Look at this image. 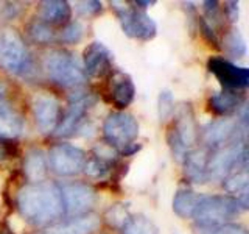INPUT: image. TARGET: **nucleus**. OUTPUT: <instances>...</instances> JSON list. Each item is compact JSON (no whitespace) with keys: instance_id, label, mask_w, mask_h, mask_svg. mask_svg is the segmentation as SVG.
Returning <instances> with one entry per match:
<instances>
[{"instance_id":"obj_1","label":"nucleus","mask_w":249,"mask_h":234,"mask_svg":"<svg viewBox=\"0 0 249 234\" xmlns=\"http://www.w3.org/2000/svg\"><path fill=\"white\" fill-rule=\"evenodd\" d=\"M18 209L27 222L47 225L64 214L59 186L50 181L28 183L18 192Z\"/></svg>"},{"instance_id":"obj_2","label":"nucleus","mask_w":249,"mask_h":234,"mask_svg":"<svg viewBox=\"0 0 249 234\" xmlns=\"http://www.w3.org/2000/svg\"><path fill=\"white\" fill-rule=\"evenodd\" d=\"M47 77L61 88H78L86 81L84 69L67 50H52L42 61Z\"/></svg>"},{"instance_id":"obj_3","label":"nucleus","mask_w":249,"mask_h":234,"mask_svg":"<svg viewBox=\"0 0 249 234\" xmlns=\"http://www.w3.org/2000/svg\"><path fill=\"white\" fill-rule=\"evenodd\" d=\"M241 211V205L231 195H201L192 218L198 226H216L238 215Z\"/></svg>"},{"instance_id":"obj_4","label":"nucleus","mask_w":249,"mask_h":234,"mask_svg":"<svg viewBox=\"0 0 249 234\" xmlns=\"http://www.w3.org/2000/svg\"><path fill=\"white\" fill-rule=\"evenodd\" d=\"M112 8L119 16L123 33L139 41H150L156 36V22L145 11L132 8L124 2H112Z\"/></svg>"},{"instance_id":"obj_5","label":"nucleus","mask_w":249,"mask_h":234,"mask_svg":"<svg viewBox=\"0 0 249 234\" xmlns=\"http://www.w3.org/2000/svg\"><path fill=\"white\" fill-rule=\"evenodd\" d=\"M28 66V52L22 38L10 28H0V69L20 74Z\"/></svg>"},{"instance_id":"obj_6","label":"nucleus","mask_w":249,"mask_h":234,"mask_svg":"<svg viewBox=\"0 0 249 234\" xmlns=\"http://www.w3.org/2000/svg\"><path fill=\"white\" fill-rule=\"evenodd\" d=\"M103 135L111 147L124 150L126 147L132 145V142L137 139L139 123L134 119V116L128 113H111L103 123Z\"/></svg>"},{"instance_id":"obj_7","label":"nucleus","mask_w":249,"mask_h":234,"mask_svg":"<svg viewBox=\"0 0 249 234\" xmlns=\"http://www.w3.org/2000/svg\"><path fill=\"white\" fill-rule=\"evenodd\" d=\"M86 153L80 147L72 144H56L50 148L47 162L50 169L59 176H73L84 169Z\"/></svg>"},{"instance_id":"obj_8","label":"nucleus","mask_w":249,"mask_h":234,"mask_svg":"<svg viewBox=\"0 0 249 234\" xmlns=\"http://www.w3.org/2000/svg\"><path fill=\"white\" fill-rule=\"evenodd\" d=\"M59 191L62 205H64V213L75 215L88 214V211L95 203V191H93L92 186L86 183H64L62 186H59Z\"/></svg>"},{"instance_id":"obj_9","label":"nucleus","mask_w":249,"mask_h":234,"mask_svg":"<svg viewBox=\"0 0 249 234\" xmlns=\"http://www.w3.org/2000/svg\"><path fill=\"white\" fill-rule=\"evenodd\" d=\"M207 67L218 78V81L223 84L224 89H245L249 84V70L246 67L233 64V62L221 57L210 58L207 62Z\"/></svg>"},{"instance_id":"obj_10","label":"nucleus","mask_w":249,"mask_h":234,"mask_svg":"<svg viewBox=\"0 0 249 234\" xmlns=\"http://www.w3.org/2000/svg\"><path fill=\"white\" fill-rule=\"evenodd\" d=\"M33 114L37 128L42 133H52L61 120L59 101L50 94H37L33 98Z\"/></svg>"},{"instance_id":"obj_11","label":"nucleus","mask_w":249,"mask_h":234,"mask_svg":"<svg viewBox=\"0 0 249 234\" xmlns=\"http://www.w3.org/2000/svg\"><path fill=\"white\" fill-rule=\"evenodd\" d=\"M240 125L231 119H220L207 123L202 128V140L207 150H218L238 137Z\"/></svg>"},{"instance_id":"obj_12","label":"nucleus","mask_w":249,"mask_h":234,"mask_svg":"<svg viewBox=\"0 0 249 234\" xmlns=\"http://www.w3.org/2000/svg\"><path fill=\"white\" fill-rule=\"evenodd\" d=\"M84 74L90 77H105L112 67V53L103 42H90L83 53Z\"/></svg>"},{"instance_id":"obj_13","label":"nucleus","mask_w":249,"mask_h":234,"mask_svg":"<svg viewBox=\"0 0 249 234\" xmlns=\"http://www.w3.org/2000/svg\"><path fill=\"white\" fill-rule=\"evenodd\" d=\"M90 105V98L89 96H84V94H78V96H73L72 101H70V106L66 111V114L61 117V120L56 127V136H70L73 135V131L76 130V127L80 125V122L83 120V117L86 114V111L89 109Z\"/></svg>"},{"instance_id":"obj_14","label":"nucleus","mask_w":249,"mask_h":234,"mask_svg":"<svg viewBox=\"0 0 249 234\" xmlns=\"http://www.w3.org/2000/svg\"><path fill=\"white\" fill-rule=\"evenodd\" d=\"M100 226V218L93 214H83L50 226L44 234H92Z\"/></svg>"},{"instance_id":"obj_15","label":"nucleus","mask_w":249,"mask_h":234,"mask_svg":"<svg viewBox=\"0 0 249 234\" xmlns=\"http://www.w3.org/2000/svg\"><path fill=\"white\" fill-rule=\"evenodd\" d=\"M109 94H111V101L120 109H124L132 103L136 96V88L131 77L123 72H115L109 83Z\"/></svg>"},{"instance_id":"obj_16","label":"nucleus","mask_w":249,"mask_h":234,"mask_svg":"<svg viewBox=\"0 0 249 234\" xmlns=\"http://www.w3.org/2000/svg\"><path fill=\"white\" fill-rule=\"evenodd\" d=\"M209 150L207 148H198L192 150L185 155L184 158V167H185V176L195 184H204L209 181L207 174V161H209Z\"/></svg>"},{"instance_id":"obj_17","label":"nucleus","mask_w":249,"mask_h":234,"mask_svg":"<svg viewBox=\"0 0 249 234\" xmlns=\"http://www.w3.org/2000/svg\"><path fill=\"white\" fill-rule=\"evenodd\" d=\"M243 97L237 91L224 89L209 97V108L218 116H229L240 109Z\"/></svg>"},{"instance_id":"obj_18","label":"nucleus","mask_w":249,"mask_h":234,"mask_svg":"<svg viewBox=\"0 0 249 234\" xmlns=\"http://www.w3.org/2000/svg\"><path fill=\"white\" fill-rule=\"evenodd\" d=\"M25 123L22 116L10 106H0V139L13 140L22 136Z\"/></svg>"},{"instance_id":"obj_19","label":"nucleus","mask_w":249,"mask_h":234,"mask_svg":"<svg viewBox=\"0 0 249 234\" xmlns=\"http://www.w3.org/2000/svg\"><path fill=\"white\" fill-rule=\"evenodd\" d=\"M178 137L182 140V144L189 148L195 140H196L198 131H196V123L193 119V113L190 105H182L178 111V120L173 127Z\"/></svg>"},{"instance_id":"obj_20","label":"nucleus","mask_w":249,"mask_h":234,"mask_svg":"<svg viewBox=\"0 0 249 234\" xmlns=\"http://www.w3.org/2000/svg\"><path fill=\"white\" fill-rule=\"evenodd\" d=\"M41 20L47 25H62V23H67L70 19V5L67 2H62V0H52V2H42L41 3Z\"/></svg>"},{"instance_id":"obj_21","label":"nucleus","mask_w":249,"mask_h":234,"mask_svg":"<svg viewBox=\"0 0 249 234\" xmlns=\"http://www.w3.org/2000/svg\"><path fill=\"white\" fill-rule=\"evenodd\" d=\"M224 189L231 194L232 198H235L241 208H248V172L246 169H240L235 174H229L224 178Z\"/></svg>"},{"instance_id":"obj_22","label":"nucleus","mask_w":249,"mask_h":234,"mask_svg":"<svg viewBox=\"0 0 249 234\" xmlns=\"http://www.w3.org/2000/svg\"><path fill=\"white\" fill-rule=\"evenodd\" d=\"M47 156L42 150H30L25 155V159H23V172H25L27 178L31 183L36 181H42V178L47 174Z\"/></svg>"},{"instance_id":"obj_23","label":"nucleus","mask_w":249,"mask_h":234,"mask_svg":"<svg viewBox=\"0 0 249 234\" xmlns=\"http://www.w3.org/2000/svg\"><path fill=\"white\" fill-rule=\"evenodd\" d=\"M201 195L190 189H179L173 197V211L181 218H192Z\"/></svg>"},{"instance_id":"obj_24","label":"nucleus","mask_w":249,"mask_h":234,"mask_svg":"<svg viewBox=\"0 0 249 234\" xmlns=\"http://www.w3.org/2000/svg\"><path fill=\"white\" fill-rule=\"evenodd\" d=\"M122 234H159V228L145 215H129L122 226Z\"/></svg>"},{"instance_id":"obj_25","label":"nucleus","mask_w":249,"mask_h":234,"mask_svg":"<svg viewBox=\"0 0 249 234\" xmlns=\"http://www.w3.org/2000/svg\"><path fill=\"white\" fill-rule=\"evenodd\" d=\"M223 44H224L226 52L233 58H243L246 55V41L243 35L240 33V30L237 28H231L228 33L224 35Z\"/></svg>"},{"instance_id":"obj_26","label":"nucleus","mask_w":249,"mask_h":234,"mask_svg":"<svg viewBox=\"0 0 249 234\" xmlns=\"http://www.w3.org/2000/svg\"><path fill=\"white\" fill-rule=\"evenodd\" d=\"M27 33L31 38V41L37 44H52L56 41V33L52 30L50 25H47L42 20H35L27 27Z\"/></svg>"},{"instance_id":"obj_27","label":"nucleus","mask_w":249,"mask_h":234,"mask_svg":"<svg viewBox=\"0 0 249 234\" xmlns=\"http://www.w3.org/2000/svg\"><path fill=\"white\" fill-rule=\"evenodd\" d=\"M195 233L196 234H248L245 226L238 223H223L216 226H198L195 225Z\"/></svg>"},{"instance_id":"obj_28","label":"nucleus","mask_w":249,"mask_h":234,"mask_svg":"<svg viewBox=\"0 0 249 234\" xmlns=\"http://www.w3.org/2000/svg\"><path fill=\"white\" fill-rule=\"evenodd\" d=\"M83 38V25L80 22H69L56 35V41L64 44H76Z\"/></svg>"},{"instance_id":"obj_29","label":"nucleus","mask_w":249,"mask_h":234,"mask_svg":"<svg viewBox=\"0 0 249 234\" xmlns=\"http://www.w3.org/2000/svg\"><path fill=\"white\" fill-rule=\"evenodd\" d=\"M159 117L160 120H167L175 114V98L170 91H162L159 96Z\"/></svg>"},{"instance_id":"obj_30","label":"nucleus","mask_w":249,"mask_h":234,"mask_svg":"<svg viewBox=\"0 0 249 234\" xmlns=\"http://www.w3.org/2000/svg\"><path fill=\"white\" fill-rule=\"evenodd\" d=\"M128 217H129L128 209L123 205H115L106 213V218L109 222L114 225H120V226H123V223L128 220Z\"/></svg>"},{"instance_id":"obj_31","label":"nucleus","mask_w":249,"mask_h":234,"mask_svg":"<svg viewBox=\"0 0 249 234\" xmlns=\"http://www.w3.org/2000/svg\"><path fill=\"white\" fill-rule=\"evenodd\" d=\"M75 6H76V11L83 16H93V14L101 13V10H103L101 2H93V0H90V2H76Z\"/></svg>"},{"instance_id":"obj_32","label":"nucleus","mask_w":249,"mask_h":234,"mask_svg":"<svg viewBox=\"0 0 249 234\" xmlns=\"http://www.w3.org/2000/svg\"><path fill=\"white\" fill-rule=\"evenodd\" d=\"M201 33L210 44H213L215 47H220V45H218V39H216V36L213 33V28L210 27L204 19H201Z\"/></svg>"},{"instance_id":"obj_33","label":"nucleus","mask_w":249,"mask_h":234,"mask_svg":"<svg viewBox=\"0 0 249 234\" xmlns=\"http://www.w3.org/2000/svg\"><path fill=\"white\" fill-rule=\"evenodd\" d=\"M224 11H226V16H228V19L231 22H237L238 20V2H228L224 6Z\"/></svg>"},{"instance_id":"obj_34","label":"nucleus","mask_w":249,"mask_h":234,"mask_svg":"<svg viewBox=\"0 0 249 234\" xmlns=\"http://www.w3.org/2000/svg\"><path fill=\"white\" fill-rule=\"evenodd\" d=\"M204 10H206V14H207V19H212V20H216L218 19V11H220V3L218 2H204Z\"/></svg>"},{"instance_id":"obj_35","label":"nucleus","mask_w":249,"mask_h":234,"mask_svg":"<svg viewBox=\"0 0 249 234\" xmlns=\"http://www.w3.org/2000/svg\"><path fill=\"white\" fill-rule=\"evenodd\" d=\"M154 3H156V2L153 0V2H136L134 5H140L142 8H148V6H151V5H154Z\"/></svg>"},{"instance_id":"obj_36","label":"nucleus","mask_w":249,"mask_h":234,"mask_svg":"<svg viewBox=\"0 0 249 234\" xmlns=\"http://www.w3.org/2000/svg\"><path fill=\"white\" fill-rule=\"evenodd\" d=\"M0 155H2V152H0Z\"/></svg>"}]
</instances>
